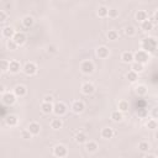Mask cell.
Returning <instances> with one entry per match:
<instances>
[{"mask_svg": "<svg viewBox=\"0 0 158 158\" xmlns=\"http://www.w3.org/2000/svg\"><path fill=\"white\" fill-rule=\"evenodd\" d=\"M141 49L147 52V53H154L157 49H158V40L152 37V36H148V37H144L142 41H141Z\"/></svg>", "mask_w": 158, "mask_h": 158, "instance_id": "1", "label": "cell"}, {"mask_svg": "<svg viewBox=\"0 0 158 158\" xmlns=\"http://www.w3.org/2000/svg\"><path fill=\"white\" fill-rule=\"evenodd\" d=\"M133 56H135V62L139 63V64H143V65L146 63H148V60H149V53H147L142 49H138L137 52H135Z\"/></svg>", "mask_w": 158, "mask_h": 158, "instance_id": "2", "label": "cell"}, {"mask_svg": "<svg viewBox=\"0 0 158 158\" xmlns=\"http://www.w3.org/2000/svg\"><path fill=\"white\" fill-rule=\"evenodd\" d=\"M67 110H68V107H67V105H65L63 101H57V102L53 105V114H54L56 116H58V117L65 115V114H67Z\"/></svg>", "mask_w": 158, "mask_h": 158, "instance_id": "3", "label": "cell"}, {"mask_svg": "<svg viewBox=\"0 0 158 158\" xmlns=\"http://www.w3.org/2000/svg\"><path fill=\"white\" fill-rule=\"evenodd\" d=\"M16 95L14 94V91H6L4 94H1V101L2 104L10 106V105H14L16 102Z\"/></svg>", "mask_w": 158, "mask_h": 158, "instance_id": "4", "label": "cell"}, {"mask_svg": "<svg viewBox=\"0 0 158 158\" xmlns=\"http://www.w3.org/2000/svg\"><path fill=\"white\" fill-rule=\"evenodd\" d=\"M80 70L84 74H91L95 70V65L90 59H85L80 63Z\"/></svg>", "mask_w": 158, "mask_h": 158, "instance_id": "5", "label": "cell"}, {"mask_svg": "<svg viewBox=\"0 0 158 158\" xmlns=\"http://www.w3.org/2000/svg\"><path fill=\"white\" fill-rule=\"evenodd\" d=\"M22 70H23V73H25L26 75H35V74L37 73L38 68H37V64H36V63H33V62H27V63H25V65L22 67Z\"/></svg>", "mask_w": 158, "mask_h": 158, "instance_id": "6", "label": "cell"}, {"mask_svg": "<svg viewBox=\"0 0 158 158\" xmlns=\"http://www.w3.org/2000/svg\"><path fill=\"white\" fill-rule=\"evenodd\" d=\"M53 154L58 158H64L68 154V148L64 144H57L53 147Z\"/></svg>", "mask_w": 158, "mask_h": 158, "instance_id": "7", "label": "cell"}, {"mask_svg": "<svg viewBox=\"0 0 158 158\" xmlns=\"http://www.w3.org/2000/svg\"><path fill=\"white\" fill-rule=\"evenodd\" d=\"M70 110H72L74 114L79 115V114H81V112L85 110V104H84L81 100H74V101L72 102V105H70Z\"/></svg>", "mask_w": 158, "mask_h": 158, "instance_id": "8", "label": "cell"}, {"mask_svg": "<svg viewBox=\"0 0 158 158\" xmlns=\"http://www.w3.org/2000/svg\"><path fill=\"white\" fill-rule=\"evenodd\" d=\"M15 33H16V31L12 26H2V28H1V36L6 40H12Z\"/></svg>", "mask_w": 158, "mask_h": 158, "instance_id": "9", "label": "cell"}, {"mask_svg": "<svg viewBox=\"0 0 158 158\" xmlns=\"http://www.w3.org/2000/svg\"><path fill=\"white\" fill-rule=\"evenodd\" d=\"M80 89H81V93L84 95H91L95 91V85L93 83H90V81H85V83L81 84V88Z\"/></svg>", "mask_w": 158, "mask_h": 158, "instance_id": "10", "label": "cell"}, {"mask_svg": "<svg viewBox=\"0 0 158 158\" xmlns=\"http://www.w3.org/2000/svg\"><path fill=\"white\" fill-rule=\"evenodd\" d=\"M96 56L100 58V59H105V58H107L109 56H110V49L106 47V46H99L98 48H96Z\"/></svg>", "mask_w": 158, "mask_h": 158, "instance_id": "11", "label": "cell"}, {"mask_svg": "<svg viewBox=\"0 0 158 158\" xmlns=\"http://www.w3.org/2000/svg\"><path fill=\"white\" fill-rule=\"evenodd\" d=\"M21 69H22V67H21V63H20L19 60H16V59L10 60V68H9V72H10L11 74H17Z\"/></svg>", "mask_w": 158, "mask_h": 158, "instance_id": "12", "label": "cell"}, {"mask_svg": "<svg viewBox=\"0 0 158 158\" xmlns=\"http://www.w3.org/2000/svg\"><path fill=\"white\" fill-rule=\"evenodd\" d=\"M14 94L17 96V98H23L26 94H27V88L22 84H17L15 88H14Z\"/></svg>", "mask_w": 158, "mask_h": 158, "instance_id": "13", "label": "cell"}, {"mask_svg": "<svg viewBox=\"0 0 158 158\" xmlns=\"http://www.w3.org/2000/svg\"><path fill=\"white\" fill-rule=\"evenodd\" d=\"M12 40L15 41V43H16L17 46H22V44H25V43H26L27 37H26V35H25L23 32H16Z\"/></svg>", "mask_w": 158, "mask_h": 158, "instance_id": "14", "label": "cell"}, {"mask_svg": "<svg viewBox=\"0 0 158 158\" xmlns=\"http://www.w3.org/2000/svg\"><path fill=\"white\" fill-rule=\"evenodd\" d=\"M5 123L7 126H10V127H15L19 123V117L16 115H14V114H10V115H7L5 117Z\"/></svg>", "mask_w": 158, "mask_h": 158, "instance_id": "15", "label": "cell"}, {"mask_svg": "<svg viewBox=\"0 0 158 158\" xmlns=\"http://www.w3.org/2000/svg\"><path fill=\"white\" fill-rule=\"evenodd\" d=\"M121 60L123 62V63H133L135 62V56H133V53L132 52H130V51H125V52H122V54H121Z\"/></svg>", "mask_w": 158, "mask_h": 158, "instance_id": "16", "label": "cell"}, {"mask_svg": "<svg viewBox=\"0 0 158 158\" xmlns=\"http://www.w3.org/2000/svg\"><path fill=\"white\" fill-rule=\"evenodd\" d=\"M100 135H101V137H102L104 139H110V138H112V137H114L115 131H114V128H112V127H104V128L101 130Z\"/></svg>", "mask_w": 158, "mask_h": 158, "instance_id": "17", "label": "cell"}, {"mask_svg": "<svg viewBox=\"0 0 158 158\" xmlns=\"http://www.w3.org/2000/svg\"><path fill=\"white\" fill-rule=\"evenodd\" d=\"M27 130L33 135V136H37L38 133H40V131H41V125L38 123V122H30L28 123V126H27Z\"/></svg>", "mask_w": 158, "mask_h": 158, "instance_id": "18", "label": "cell"}, {"mask_svg": "<svg viewBox=\"0 0 158 158\" xmlns=\"http://www.w3.org/2000/svg\"><path fill=\"white\" fill-rule=\"evenodd\" d=\"M135 19H136L137 22H141V23H142L143 21H146V20L148 19L147 11H144V10H137L136 14H135Z\"/></svg>", "mask_w": 158, "mask_h": 158, "instance_id": "19", "label": "cell"}, {"mask_svg": "<svg viewBox=\"0 0 158 158\" xmlns=\"http://www.w3.org/2000/svg\"><path fill=\"white\" fill-rule=\"evenodd\" d=\"M85 149H86V152H89V153H95V152L99 149V144H98L95 141H88V142L85 143Z\"/></svg>", "mask_w": 158, "mask_h": 158, "instance_id": "20", "label": "cell"}, {"mask_svg": "<svg viewBox=\"0 0 158 158\" xmlns=\"http://www.w3.org/2000/svg\"><path fill=\"white\" fill-rule=\"evenodd\" d=\"M21 22H22L23 27L30 28V27H32V26H33V23H35V19H33L31 15H26V16H23V17H22Z\"/></svg>", "mask_w": 158, "mask_h": 158, "instance_id": "21", "label": "cell"}, {"mask_svg": "<svg viewBox=\"0 0 158 158\" xmlns=\"http://www.w3.org/2000/svg\"><path fill=\"white\" fill-rule=\"evenodd\" d=\"M53 105L54 104H52V102H44V101H42L41 102V111L43 114L48 115V114L53 112Z\"/></svg>", "mask_w": 158, "mask_h": 158, "instance_id": "22", "label": "cell"}, {"mask_svg": "<svg viewBox=\"0 0 158 158\" xmlns=\"http://www.w3.org/2000/svg\"><path fill=\"white\" fill-rule=\"evenodd\" d=\"M141 30H143L144 32L152 31V30H153V21L149 20V19H147L146 21H143V22L141 23Z\"/></svg>", "mask_w": 158, "mask_h": 158, "instance_id": "23", "label": "cell"}, {"mask_svg": "<svg viewBox=\"0 0 158 158\" xmlns=\"http://www.w3.org/2000/svg\"><path fill=\"white\" fill-rule=\"evenodd\" d=\"M110 117H111V120H112L114 122H121V121L123 120V114H122L121 111H118V110H115V111L111 112Z\"/></svg>", "mask_w": 158, "mask_h": 158, "instance_id": "24", "label": "cell"}, {"mask_svg": "<svg viewBox=\"0 0 158 158\" xmlns=\"http://www.w3.org/2000/svg\"><path fill=\"white\" fill-rule=\"evenodd\" d=\"M75 142L78 144H85L88 142V136L84 132H78L75 135Z\"/></svg>", "mask_w": 158, "mask_h": 158, "instance_id": "25", "label": "cell"}, {"mask_svg": "<svg viewBox=\"0 0 158 158\" xmlns=\"http://www.w3.org/2000/svg\"><path fill=\"white\" fill-rule=\"evenodd\" d=\"M128 109H130V104H128L127 100H120L118 101V104H117V110L118 111H121L123 114V112L128 111Z\"/></svg>", "mask_w": 158, "mask_h": 158, "instance_id": "26", "label": "cell"}, {"mask_svg": "<svg viewBox=\"0 0 158 158\" xmlns=\"http://www.w3.org/2000/svg\"><path fill=\"white\" fill-rule=\"evenodd\" d=\"M96 14H98V16H99V17H101V19L107 17V16H109V7H106L105 5H101V6H99V7H98Z\"/></svg>", "mask_w": 158, "mask_h": 158, "instance_id": "27", "label": "cell"}, {"mask_svg": "<svg viewBox=\"0 0 158 158\" xmlns=\"http://www.w3.org/2000/svg\"><path fill=\"white\" fill-rule=\"evenodd\" d=\"M147 86L144 84H138L136 88H135V93L138 95V96H144L147 94Z\"/></svg>", "mask_w": 158, "mask_h": 158, "instance_id": "28", "label": "cell"}, {"mask_svg": "<svg viewBox=\"0 0 158 158\" xmlns=\"http://www.w3.org/2000/svg\"><path fill=\"white\" fill-rule=\"evenodd\" d=\"M62 127H63V121H62L60 118L56 117V118H53V120L51 121V128H53V130H59V128H62Z\"/></svg>", "mask_w": 158, "mask_h": 158, "instance_id": "29", "label": "cell"}, {"mask_svg": "<svg viewBox=\"0 0 158 158\" xmlns=\"http://www.w3.org/2000/svg\"><path fill=\"white\" fill-rule=\"evenodd\" d=\"M126 78H127V80H128L130 83H136L137 79H138V74H137L136 72H133V70H128V72L126 73Z\"/></svg>", "mask_w": 158, "mask_h": 158, "instance_id": "30", "label": "cell"}, {"mask_svg": "<svg viewBox=\"0 0 158 158\" xmlns=\"http://www.w3.org/2000/svg\"><path fill=\"white\" fill-rule=\"evenodd\" d=\"M131 70L136 72L137 74H138V73H142V72L144 70V65H143V64H139V63L133 62V63L131 64Z\"/></svg>", "mask_w": 158, "mask_h": 158, "instance_id": "31", "label": "cell"}, {"mask_svg": "<svg viewBox=\"0 0 158 158\" xmlns=\"http://www.w3.org/2000/svg\"><path fill=\"white\" fill-rule=\"evenodd\" d=\"M138 149L141 151V152H148L149 149H151V144L147 142V141H141L139 143H138Z\"/></svg>", "mask_w": 158, "mask_h": 158, "instance_id": "32", "label": "cell"}, {"mask_svg": "<svg viewBox=\"0 0 158 158\" xmlns=\"http://www.w3.org/2000/svg\"><path fill=\"white\" fill-rule=\"evenodd\" d=\"M146 127H147L148 130H156V128L158 127L157 120H154V118H148L147 122H146Z\"/></svg>", "mask_w": 158, "mask_h": 158, "instance_id": "33", "label": "cell"}, {"mask_svg": "<svg viewBox=\"0 0 158 158\" xmlns=\"http://www.w3.org/2000/svg\"><path fill=\"white\" fill-rule=\"evenodd\" d=\"M123 31H125V35H126V36H128V37H132V36H135V35H136V28H135V26H132V25L126 26Z\"/></svg>", "mask_w": 158, "mask_h": 158, "instance_id": "34", "label": "cell"}, {"mask_svg": "<svg viewBox=\"0 0 158 158\" xmlns=\"http://www.w3.org/2000/svg\"><path fill=\"white\" fill-rule=\"evenodd\" d=\"M107 40H110V41L118 40V32L116 30H109L107 31Z\"/></svg>", "mask_w": 158, "mask_h": 158, "instance_id": "35", "label": "cell"}, {"mask_svg": "<svg viewBox=\"0 0 158 158\" xmlns=\"http://www.w3.org/2000/svg\"><path fill=\"white\" fill-rule=\"evenodd\" d=\"M9 68H10V60L1 59V72L6 73V72H9Z\"/></svg>", "mask_w": 158, "mask_h": 158, "instance_id": "36", "label": "cell"}, {"mask_svg": "<svg viewBox=\"0 0 158 158\" xmlns=\"http://www.w3.org/2000/svg\"><path fill=\"white\" fill-rule=\"evenodd\" d=\"M6 47H7V49H9V51H15L19 46L15 43V41H14V40H7V42H6Z\"/></svg>", "mask_w": 158, "mask_h": 158, "instance_id": "37", "label": "cell"}, {"mask_svg": "<svg viewBox=\"0 0 158 158\" xmlns=\"http://www.w3.org/2000/svg\"><path fill=\"white\" fill-rule=\"evenodd\" d=\"M32 136H33V135H32L28 130H22V131H21V137L25 138V139H31Z\"/></svg>", "mask_w": 158, "mask_h": 158, "instance_id": "38", "label": "cell"}, {"mask_svg": "<svg viewBox=\"0 0 158 158\" xmlns=\"http://www.w3.org/2000/svg\"><path fill=\"white\" fill-rule=\"evenodd\" d=\"M109 17L110 19L118 17V10H116V9H109Z\"/></svg>", "mask_w": 158, "mask_h": 158, "instance_id": "39", "label": "cell"}, {"mask_svg": "<svg viewBox=\"0 0 158 158\" xmlns=\"http://www.w3.org/2000/svg\"><path fill=\"white\" fill-rule=\"evenodd\" d=\"M7 16H9V15H7V12H6L5 10H0V22L4 23V22L7 20Z\"/></svg>", "mask_w": 158, "mask_h": 158, "instance_id": "40", "label": "cell"}, {"mask_svg": "<svg viewBox=\"0 0 158 158\" xmlns=\"http://www.w3.org/2000/svg\"><path fill=\"white\" fill-rule=\"evenodd\" d=\"M151 117L157 120L158 118V106H154L152 110H151Z\"/></svg>", "mask_w": 158, "mask_h": 158, "instance_id": "41", "label": "cell"}, {"mask_svg": "<svg viewBox=\"0 0 158 158\" xmlns=\"http://www.w3.org/2000/svg\"><path fill=\"white\" fill-rule=\"evenodd\" d=\"M43 101H44V102H52V104H53V98H52L51 95H46V96L43 98Z\"/></svg>", "mask_w": 158, "mask_h": 158, "instance_id": "42", "label": "cell"}, {"mask_svg": "<svg viewBox=\"0 0 158 158\" xmlns=\"http://www.w3.org/2000/svg\"><path fill=\"white\" fill-rule=\"evenodd\" d=\"M49 53H56V51H57V48H56V46H53V44H51V46H48V49H47Z\"/></svg>", "mask_w": 158, "mask_h": 158, "instance_id": "43", "label": "cell"}, {"mask_svg": "<svg viewBox=\"0 0 158 158\" xmlns=\"http://www.w3.org/2000/svg\"><path fill=\"white\" fill-rule=\"evenodd\" d=\"M153 19H154V21L158 23V10H156V12H154V15H153Z\"/></svg>", "mask_w": 158, "mask_h": 158, "instance_id": "44", "label": "cell"}, {"mask_svg": "<svg viewBox=\"0 0 158 158\" xmlns=\"http://www.w3.org/2000/svg\"><path fill=\"white\" fill-rule=\"evenodd\" d=\"M144 158H157V157H156V156H153V154H147Z\"/></svg>", "mask_w": 158, "mask_h": 158, "instance_id": "45", "label": "cell"}, {"mask_svg": "<svg viewBox=\"0 0 158 158\" xmlns=\"http://www.w3.org/2000/svg\"><path fill=\"white\" fill-rule=\"evenodd\" d=\"M154 137H156V139H157V141H158V130H157V132H156V133H154Z\"/></svg>", "mask_w": 158, "mask_h": 158, "instance_id": "46", "label": "cell"}, {"mask_svg": "<svg viewBox=\"0 0 158 158\" xmlns=\"http://www.w3.org/2000/svg\"><path fill=\"white\" fill-rule=\"evenodd\" d=\"M157 158H158V157H157Z\"/></svg>", "mask_w": 158, "mask_h": 158, "instance_id": "47", "label": "cell"}]
</instances>
